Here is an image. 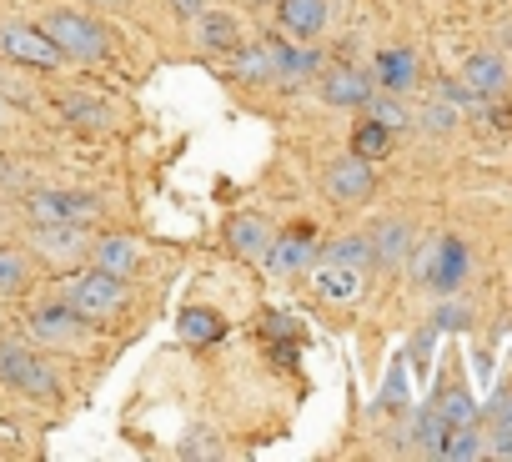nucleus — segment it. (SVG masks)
I'll return each instance as SVG.
<instances>
[{
	"label": "nucleus",
	"mask_w": 512,
	"mask_h": 462,
	"mask_svg": "<svg viewBox=\"0 0 512 462\" xmlns=\"http://www.w3.org/2000/svg\"><path fill=\"white\" fill-rule=\"evenodd\" d=\"M0 126H6V116H0Z\"/></svg>",
	"instance_id": "obj_39"
},
{
	"label": "nucleus",
	"mask_w": 512,
	"mask_h": 462,
	"mask_svg": "<svg viewBox=\"0 0 512 462\" xmlns=\"http://www.w3.org/2000/svg\"><path fill=\"white\" fill-rule=\"evenodd\" d=\"M467 277V247L457 237H442L432 242V262H427V287H437L442 297H452Z\"/></svg>",
	"instance_id": "obj_7"
},
{
	"label": "nucleus",
	"mask_w": 512,
	"mask_h": 462,
	"mask_svg": "<svg viewBox=\"0 0 512 462\" xmlns=\"http://www.w3.org/2000/svg\"><path fill=\"white\" fill-rule=\"evenodd\" d=\"M282 26L297 36H317L327 26V0H282Z\"/></svg>",
	"instance_id": "obj_21"
},
{
	"label": "nucleus",
	"mask_w": 512,
	"mask_h": 462,
	"mask_svg": "<svg viewBox=\"0 0 512 462\" xmlns=\"http://www.w3.org/2000/svg\"><path fill=\"white\" fill-rule=\"evenodd\" d=\"M367 242H372V262L392 272V267H402V262L412 257V242H417V237H412V226H407L402 216H387V221H377V231H372Z\"/></svg>",
	"instance_id": "obj_9"
},
{
	"label": "nucleus",
	"mask_w": 512,
	"mask_h": 462,
	"mask_svg": "<svg viewBox=\"0 0 512 462\" xmlns=\"http://www.w3.org/2000/svg\"><path fill=\"white\" fill-rule=\"evenodd\" d=\"M437 412H442V422L447 427H462V422H477V402L462 392V387H452L442 402H437Z\"/></svg>",
	"instance_id": "obj_29"
},
{
	"label": "nucleus",
	"mask_w": 512,
	"mask_h": 462,
	"mask_svg": "<svg viewBox=\"0 0 512 462\" xmlns=\"http://www.w3.org/2000/svg\"><path fill=\"white\" fill-rule=\"evenodd\" d=\"M0 181H11V166H6V156H0Z\"/></svg>",
	"instance_id": "obj_37"
},
{
	"label": "nucleus",
	"mask_w": 512,
	"mask_h": 462,
	"mask_svg": "<svg viewBox=\"0 0 512 462\" xmlns=\"http://www.w3.org/2000/svg\"><path fill=\"white\" fill-rule=\"evenodd\" d=\"M31 221H96L101 216V201L96 196H81V191H36L26 201Z\"/></svg>",
	"instance_id": "obj_5"
},
{
	"label": "nucleus",
	"mask_w": 512,
	"mask_h": 462,
	"mask_svg": "<svg viewBox=\"0 0 512 462\" xmlns=\"http://www.w3.org/2000/svg\"><path fill=\"white\" fill-rule=\"evenodd\" d=\"M96 267H101V272L126 277V272L136 267V247H131L126 237H111V242H101V247H96Z\"/></svg>",
	"instance_id": "obj_27"
},
{
	"label": "nucleus",
	"mask_w": 512,
	"mask_h": 462,
	"mask_svg": "<svg viewBox=\"0 0 512 462\" xmlns=\"http://www.w3.org/2000/svg\"><path fill=\"white\" fill-rule=\"evenodd\" d=\"M181 457H216V442H211V437H186Z\"/></svg>",
	"instance_id": "obj_35"
},
{
	"label": "nucleus",
	"mask_w": 512,
	"mask_h": 462,
	"mask_svg": "<svg viewBox=\"0 0 512 462\" xmlns=\"http://www.w3.org/2000/svg\"><path fill=\"white\" fill-rule=\"evenodd\" d=\"M482 437H487L482 457H512V417H492V427Z\"/></svg>",
	"instance_id": "obj_31"
},
{
	"label": "nucleus",
	"mask_w": 512,
	"mask_h": 462,
	"mask_svg": "<svg viewBox=\"0 0 512 462\" xmlns=\"http://www.w3.org/2000/svg\"><path fill=\"white\" fill-rule=\"evenodd\" d=\"M41 31L56 41V51H61L66 61H101L106 46H111V36H106L91 16H76V11H56V16H46Z\"/></svg>",
	"instance_id": "obj_1"
},
{
	"label": "nucleus",
	"mask_w": 512,
	"mask_h": 462,
	"mask_svg": "<svg viewBox=\"0 0 512 462\" xmlns=\"http://www.w3.org/2000/svg\"><path fill=\"white\" fill-rule=\"evenodd\" d=\"M322 96H327L332 106H367L372 76L357 71V66H332V71L322 76Z\"/></svg>",
	"instance_id": "obj_12"
},
{
	"label": "nucleus",
	"mask_w": 512,
	"mask_h": 462,
	"mask_svg": "<svg viewBox=\"0 0 512 462\" xmlns=\"http://www.w3.org/2000/svg\"><path fill=\"white\" fill-rule=\"evenodd\" d=\"M367 121H377V126H387V131H407L412 126V116H407V106L387 91V96H367Z\"/></svg>",
	"instance_id": "obj_24"
},
{
	"label": "nucleus",
	"mask_w": 512,
	"mask_h": 462,
	"mask_svg": "<svg viewBox=\"0 0 512 462\" xmlns=\"http://www.w3.org/2000/svg\"><path fill=\"white\" fill-rule=\"evenodd\" d=\"M61 106V116L71 121V126H91V131H106L116 116H111V106L106 101H91V96H61L56 101Z\"/></svg>",
	"instance_id": "obj_22"
},
{
	"label": "nucleus",
	"mask_w": 512,
	"mask_h": 462,
	"mask_svg": "<svg viewBox=\"0 0 512 462\" xmlns=\"http://www.w3.org/2000/svg\"><path fill=\"white\" fill-rule=\"evenodd\" d=\"M171 6H176L181 16H196V11H201V0H171Z\"/></svg>",
	"instance_id": "obj_36"
},
{
	"label": "nucleus",
	"mask_w": 512,
	"mask_h": 462,
	"mask_svg": "<svg viewBox=\"0 0 512 462\" xmlns=\"http://www.w3.org/2000/svg\"><path fill=\"white\" fill-rule=\"evenodd\" d=\"M226 237H231V252L236 257H251V262H262V252L272 247V221H262V216H236L231 226H226Z\"/></svg>",
	"instance_id": "obj_15"
},
{
	"label": "nucleus",
	"mask_w": 512,
	"mask_h": 462,
	"mask_svg": "<svg viewBox=\"0 0 512 462\" xmlns=\"http://www.w3.org/2000/svg\"><path fill=\"white\" fill-rule=\"evenodd\" d=\"M482 452H487V437H482V427H477V422L447 427V437H442V447H437V457H442V462H472V457H482Z\"/></svg>",
	"instance_id": "obj_19"
},
{
	"label": "nucleus",
	"mask_w": 512,
	"mask_h": 462,
	"mask_svg": "<svg viewBox=\"0 0 512 462\" xmlns=\"http://www.w3.org/2000/svg\"><path fill=\"white\" fill-rule=\"evenodd\" d=\"M31 332L41 337V342H76L81 337V312L66 302V307H41L36 317H31Z\"/></svg>",
	"instance_id": "obj_18"
},
{
	"label": "nucleus",
	"mask_w": 512,
	"mask_h": 462,
	"mask_svg": "<svg viewBox=\"0 0 512 462\" xmlns=\"http://www.w3.org/2000/svg\"><path fill=\"white\" fill-rule=\"evenodd\" d=\"M256 6H262V0H256Z\"/></svg>",
	"instance_id": "obj_40"
},
{
	"label": "nucleus",
	"mask_w": 512,
	"mask_h": 462,
	"mask_svg": "<svg viewBox=\"0 0 512 462\" xmlns=\"http://www.w3.org/2000/svg\"><path fill=\"white\" fill-rule=\"evenodd\" d=\"M26 257H16V252H0V292H21L26 287Z\"/></svg>",
	"instance_id": "obj_32"
},
{
	"label": "nucleus",
	"mask_w": 512,
	"mask_h": 462,
	"mask_svg": "<svg viewBox=\"0 0 512 462\" xmlns=\"http://www.w3.org/2000/svg\"><path fill=\"white\" fill-rule=\"evenodd\" d=\"M327 262H347V267H367L372 262V242L367 237H342L327 247Z\"/></svg>",
	"instance_id": "obj_30"
},
{
	"label": "nucleus",
	"mask_w": 512,
	"mask_h": 462,
	"mask_svg": "<svg viewBox=\"0 0 512 462\" xmlns=\"http://www.w3.org/2000/svg\"><path fill=\"white\" fill-rule=\"evenodd\" d=\"M0 382H11L16 392H26V397H56L61 387H56V377H51V367L36 357V352H26V347H0Z\"/></svg>",
	"instance_id": "obj_3"
},
{
	"label": "nucleus",
	"mask_w": 512,
	"mask_h": 462,
	"mask_svg": "<svg viewBox=\"0 0 512 462\" xmlns=\"http://www.w3.org/2000/svg\"><path fill=\"white\" fill-rule=\"evenodd\" d=\"M312 257H317V242L307 237V231H287V237H272V247L262 252L267 272H282V277L312 267Z\"/></svg>",
	"instance_id": "obj_11"
},
{
	"label": "nucleus",
	"mask_w": 512,
	"mask_h": 462,
	"mask_svg": "<svg viewBox=\"0 0 512 462\" xmlns=\"http://www.w3.org/2000/svg\"><path fill=\"white\" fill-rule=\"evenodd\" d=\"M231 81H246V86L277 81V61H272V46H236V51H231Z\"/></svg>",
	"instance_id": "obj_16"
},
{
	"label": "nucleus",
	"mask_w": 512,
	"mask_h": 462,
	"mask_svg": "<svg viewBox=\"0 0 512 462\" xmlns=\"http://www.w3.org/2000/svg\"><path fill=\"white\" fill-rule=\"evenodd\" d=\"M66 302H71L81 317H111V312L126 302V292H121V277H116V272L91 267V272H76V277L66 282Z\"/></svg>",
	"instance_id": "obj_2"
},
{
	"label": "nucleus",
	"mask_w": 512,
	"mask_h": 462,
	"mask_svg": "<svg viewBox=\"0 0 512 462\" xmlns=\"http://www.w3.org/2000/svg\"><path fill=\"white\" fill-rule=\"evenodd\" d=\"M442 437H447V422H442V412H437V407H422V412H417V427H412V442H417V452L437 457Z\"/></svg>",
	"instance_id": "obj_26"
},
{
	"label": "nucleus",
	"mask_w": 512,
	"mask_h": 462,
	"mask_svg": "<svg viewBox=\"0 0 512 462\" xmlns=\"http://www.w3.org/2000/svg\"><path fill=\"white\" fill-rule=\"evenodd\" d=\"M0 51L21 66H36V71H56L66 56L56 51V41L36 26H0Z\"/></svg>",
	"instance_id": "obj_4"
},
{
	"label": "nucleus",
	"mask_w": 512,
	"mask_h": 462,
	"mask_svg": "<svg viewBox=\"0 0 512 462\" xmlns=\"http://www.w3.org/2000/svg\"><path fill=\"white\" fill-rule=\"evenodd\" d=\"M457 121H462V116H457L452 101H427L422 116H417V126H422L427 136H447V131H457Z\"/></svg>",
	"instance_id": "obj_28"
},
{
	"label": "nucleus",
	"mask_w": 512,
	"mask_h": 462,
	"mask_svg": "<svg viewBox=\"0 0 512 462\" xmlns=\"http://www.w3.org/2000/svg\"><path fill=\"white\" fill-rule=\"evenodd\" d=\"M372 186H377V176H372V161H362L357 151L327 166V196H332V201H342V206H352V201H367V196H372Z\"/></svg>",
	"instance_id": "obj_6"
},
{
	"label": "nucleus",
	"mask_w": 512,
	"mask_h": 462,
	"mask_svg": "<svg viewBox=\"0 0 512 462\" xmlns=\"http://www.w3.org/2000/svg\"><path fill=\"white\" fill-rule=\"evenodd\" d=\"M462 86H467L477 101L502 96V91H507V61H502L497 51H477V56H467V66H462Z\"/></svg>",
	"instance_id": "obj_10"
},
{
	"label": "nucleus",
	"mask_w": 512,
	"mask_h": 462,
	"mask_svg": "<svg viewBox=\"0 0 512 462\" xmlns=\"http://www.w3.org/2000/svg\"><path fill=\"white\" fill-rule=\"evenodd\" d=\"M196 46H201V51H236V46H241V26H236V16L196 11Z\"/></svg>",
	"instance_id": "obj_17"
},
{
	"label": "nucleus",
	"mask_w": 512,
	"mask_h": 462,
	"mask_svg": "<svg viewBox=\"0 0 512 462\" xmlns=\"http://www.w3.org/2000/svg\"><path fill=\"white\" fill-rule=\"evenodd\" d=\"M272 61H277V81L282 86H302L322 71V56L317 51H287V46H272Z\"/></svg>",
	"instance_id": "obj_20"
},
{
	"label": "nucleus",
	"mask_w": 512,
	"mask_h": 462,
	"mask_svg": "<svg viewBox=\"0 0 512 462\" xmlns=\"http://www.w3.org/2000/svg\"><path fill=\"white\" fill-rule=\"evenodd\" d=\"M96 6H121V0H96Z\"/></svg>",
	"instance_id": "obj_38"
},
{
	"label": "nucleus",
	"mask_w": 512,
	"mask_h": 462,
	"mask_svg": "<svg viewBox=\"0 0 512 462\" xmlns=\"http://www.w3.org/2000/svg\"><path fill=\"white\" fill-rule=\"evenodd\" d=\"M472 322V307H462V302H447V307H437V317H432V332H462Z\"/></svg>",
	"instance_id": "obj_33"
},
{
	"label": "nucleus",
	"mask_w": 512,
	"mask_h": 462,
	"mask_svg": "<svg viewBox=\"0 0 512 462\" xmlns=\"http://www.w3.org/2000/svg\"><path fill=\"white\" fill-rule=\"evenodd\" d=\"M377 86L382 91H392V96H407L412 86H417V56L412 51H402V46H392V51H382L377 56Z\"/></svg>",
	"instance_id": "obj_14"
},
{
	"label": "nucleus",
	"mask_w": 512,
	"mask_h": 462,
	"mask_svg": "<svg viewBox=\"0 0 512 462\" xmlns=\"http://www.w3.org/2000/svg\"><path fill=\"white\" fill-rule=\"evenodd\" d=\"M221 332H226V322H221L211 307H186V312H181V337H186V342H216Z\"/></svg>",
	"instance_id": "obj_23"
},
{
	"label": "nucleus",
	"mask_w": 512,
	"mask_h": 462,
	"mask_svg": "<svg viewBox=\"0 0 512 462\" xmlns=\"http://www.w3.org/2000/svg\"><path fill=\"white\" fill-rule=\"evenodd\" d=\"M392 136H397V131H387V126H377V121H362L357 136H352V151H357L362 161H382V156L392 151Z\"/></svg>",
	"instance_id": "obj_25"
},
{
	"label": "nucleus",
	"mask_w": 512,
	"mask_h": 462,
	"mask_svg": "<svg viewBox=\"0 0 512 462\" xmlns=\"http://www.w3.org/2000/svg\"><path fill=\"white\" fill-rule=\"evenodd\" d=\"M317 297L327 302H357L362 297V267H347V262H322L317 277H312Z\"/></svg>",
	"instance_id": "obj_13"
},
{
	"label": "nucleus",
	"mask_w": 512,
	"mask_h": 462,
	"mask_svg": "<svg viewBox=\"0 0 512 462\" xmlns=\"http://www.w3.org/2000/svg\"><path fill=\"white\" fill-rule=\"evenodd\" d=\"M36 252L56 257V262H76L86 252V226L81 221H36Z\"/></svg>",
	"instance_id": "obj_8"
},
{
	"label": "nucleus",
	"mask_w": 512,
	"mask_h": 462,
	"mask_svg": "<svg viewBox=\"0 0 512 462\" xmlns=\"http://www.w3.org/2000/svg\"><path fill=\"white\" fill-rule=\"evenodd\" d=\"M377 407H402V367L387 377V392H382V402Z\"/></svg>",
	"instance_id": "obj_34"
}]
</instances>
